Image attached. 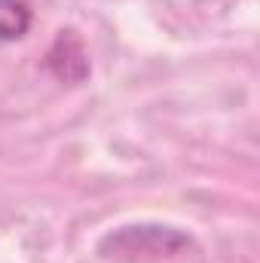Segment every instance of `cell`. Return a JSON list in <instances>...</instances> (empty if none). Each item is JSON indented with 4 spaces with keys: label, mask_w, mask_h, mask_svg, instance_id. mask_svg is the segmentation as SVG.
Wrapping results in <instances>:
<instances>
[{
    "label": "cell",
    "mask_w": 260,
    "mask_h": 263,
    "mask_svg": "<svg viewBox=\"0 0 260 263\" xmlns=\"http://www.w3.org/2000/svg\"><path fill=\"white\" fill-rule=\"evenodd\" d=\"M193 248V236L165 223H123L98 242V254L107 260H162Z\"/></svg>",
    "instance_id": "6da1fadb"
},
{
    "label": "cell",
    "mask_w": 260,
    "mask_h": 263,
    "mask_svg": "<svg viewBox=\"0 0 260 263\" xmlns=\"http://www.w3.org/2000/svg\"><path fill=\"white\" fill-rule=\"evenodd\" d=\"M46 70L59 80V83H86V77L92 73L89 65V52L83 46V40L77 37V31H59L55 43L46 52Z\"/></svg>",
    "instance_id": "7a4b0ae2"
},
{
    "label": "cell",
    "mask_w": 260,
    "mask_h": 263,
    "mask_svg": "<svg viewBox=\"0 0 260 263\" xmlns=\"http://www.w3.org/2000/svg\"><path fill=\"white\" fill-rule=\"evenodd\" d=\"M34 25V9L28 0H0V43L22 40Z\"/></svg>",
    "instance_id": "3957f363"
}]
</instances>
